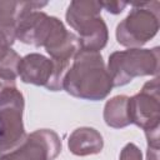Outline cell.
<instances>
[{
	"instance_id": "obj_1",
	"label": "cell",
	"mask_w": 160,
	"mask_h": 160,
	"mask_svg": "<svg viewBox=\"0 0 160 160\" xmlns=\"http://www.w3.org/2000/svg\"><path fill=\"white\" fill-rule=\"evenodd\" d=\"M112 88L102 55L80 49L64 78L62 90L78 99L99 101L104 100Z\"/></svg>"
},
{
	"instance_id": "obj_2",
	"label": "cell",
	"mask_w": 160,
	"mask_h": 160,
	"mask_svg": "<svg viewBox=\"0 0 160 160\" xmlns=\"http://www.w3.org/2000/svg\"><path fill=\"white\" fill-rule=\"evenodd\" d=\"M160 49H128L114 51L109 56L108 72L112 80V86H124L140 76L159 75Z\"/></svg>"
},
{
	"instance_id": "obj_3",
	"label": "cell",
	"mask_w": 160,
	"mask_h": 160,
	"mask_svg": "<svg viewBox=\"0 0 160 160\" xmlns=\"http://www.w3.org/2000/svg\"><path fill=\"white\" fill-rule=\"evenodd\" d=\"M128 16L116 26V40L120 45L135 49L141 48L159 31L160 2H134Z\"/></svg>"
},
{
	"instance_id": "obj_4",
	"label": "cell",
	"mask_w": 160,
	"mask_h": 160,
	"mask_svg": "<svg viewBox=\"0 0 160 160\" xmlns=\"http://www.w3.org/2000/svg\"><path fill=\"white\" fill-rule=\"evenodd\" d=\"M24 108L25 100L16 85L0 94V155L14 150L25 139Z\"/></svg>"
},
{
	"instance_id": "obj_5",
	"label": "cell",
	"mask_w": 160,
	"mask_h": 160,
	"mask_svg": "<svg viewBox=\"0 0 160 160\" xmlns=\"http://www.w3.org/2000/svg\"><path fill=\"white\" fill-rule=\"evenodd\" d=\"M70 68V62L54 60L39 52H31L21 58L19 64V76L25 84L42 86L50 91L62 90L64 78Z\"/></svg>"
},
{
	"instance_id": "obj_6",
	"label": "cell",
	"mask_w": 160,
	"mask_h": 160,
	"mask_svg": "<svg viewBox=\"0 0 160 160\" xmlns=\"http://www.w3.org/2000/svg\"><path fill=\"white\" fill-rule=\"evenodd\" d=\"M160 86L159 76L144 84L141 90L129 98L128 110L131 124L141 128L144 131H151L160 128Z\"/></svg>"
},
{
	"instance_id": "obj_7",
	"label": "cell",
	"mask_w": 160,
	"mask_h": 160,
	"mask_svg": "<svg viewBox=\"0 0 160 160\" xmlns=\"http://www.w3.org/2000/svg\"><path fill=\"white\" fill-rule=\"evenodd\" d=\"M61 151L60 136L50 129L26 134L14 150L0 155V160H54Z\"/></svg>"
},
{
	"instance_id": "obj_8",
	"label": "cell",
	"mask_w": 160,
	"mask_h": 160,
	"mask_svg": "<svg viewBox=\"0 0 160 160\" xmlns=\"http://www.w3.org/2000/svg\"><path fill=\"white\" fill-rule=\"evenodd\" d=\"M61 25L64 24L60 19L40 10H31L20 18L16 24L15 34L16 39L21 42L40 48L49 42Z\"/></svg>"
},
{
	"instance_id": "obj_9",
	"label": "cell",
	"mask_w": 160,
	"mask_h": 160,
	"mask_svg": "<svg viewBox=\"0 0 160 160\" xmlns=\"http://www.w3.org/2000/svg\"><path fill=\"white\" fill-rule=\"evenodd\" d=\"M68 148L70 152L76 156L95 155L101 152L104 148V139L96 129L81 126L70 134L68 139Z\"/></svg>"
},
{
	"instance_id": "obj_10",
	"label": "cell",
	"mask_w": 160,
	"mask_h": 160,
	"mask_svg": "<svg viewBox=\"0 0 160 160\" xmlns=\"http://www.w3.org/2000/svg\"><path fill=\"white\" fill-rule=\"evenodd\" d=\"M76 32L79 34L78 38L80 41V49L85 51L100 52V50L106 46L109 40V30L101 15L84 24L76 30Z\"/></svg>"
},
{
	"instance_id": "obj_11",
	"label": "cell",
	"mask_w": 160,
	"mask_h": 160,
	"mask_svg": "<svg viewBox=\"0 0 160 160\" xmlns=\"http://www.w3.org/2000/svg\"><path fill=\"white\" fill-rule=\"evenodd\" d=\"M101 5L99 1H90V0H74L68 6L65 18L66 22L70 25L71 29L75 31L80 29L84 24L90 21L91 19L100 16L101 14Z\"/></svg>"
},
{
	"instance_id": "obj_12",
	"label": "cell",
	"mask_w": 160,
	"mask_h": 160,
	"mask_svg": "<svg viewBox=\"0 0 160 160\" xmlns=\"http://www.w3.org/2000/svg\"><path fill=\"white\" fill-rule=\"evenodd\" d=\"M129 96L126 95H116L108 100L104 106V121L108 126L114 129H122L130 125L129 119Z\"/></svg>"
},
{
	"instance_id": "obj_13",
	"label": "cell",
	"mask_w": 160,
	"mask_h": 160,
	"mask_svg": "<svg viewBox=\"0 0 160 160\" xmlns=\"http://www.w3.org/2000/svg\"><path fill=\"white\" fill-rule=\"evenodd\" d=\"M46 1H0V24L15 26L20 18L31 10H40Z\"/></svg>"
},
{
	"instance_id": "obj_14",
	"label": "cell",
	"mask_w": 160,
	"mask_h": 160,
	"mask_svg": "<svg viewBox=\"0 0 160 160\" xmlns=\"http://www.w3.org/2000/svg\"><path fill=\"white\" fill-rule=\"evenodd\" d=\"M20 55L10 49V51L0 59V76L9 79V80H16L19 76V64H20Z\"/></svg>"
},
{
	"instance_id": "obj_15",
	"label": "cell",
	"mask_w": 160,
	"mask_h": 160,
	"mask_svg": "<svg viewBox=\"0 0 160 160\" xmlns=\"http://www.w3.org/2000/svg\"><path fill=\"white\" fill-rule=\"evenodd\" d=\"M15 26L1 25L0 24V59L4 58L11 49L12 44L15 42L16 34Z\"/></svg>"
},
{
	"instance_id": "obj_16",
	"label": "cell",
	"mask_w": 160,
	"mask_h": 160,
	"mask_svg": "<svg viewBox=\"0 0 160 160\" xmlns=\"http://www.w3.org/2000/svg\"><path fill=\"white\" fill-rule=\"evenodd\" d=\"M120 160H142V154L134 142H129L122 148Z\"/></svg>"
},
{
	"instance_id": "obj_17",
	"label": "cell",
	"mask_w": 160,
	"mask_h": 160,
	"mask_svg": "<svg viewBox=\"0 0 160 160\" xmlns=\"http://www.w3.org/2000/svg\"><path fill=\"white\" fill-rule=\"evenodd\" d=\"M99 2L102 9H105L108 12L114 14V15L122 12V10L128 5L126 2H122V1H99Z\"/></svg>"
},
{
	"instance_id": "obj_18",
	"label": "cell",
	"mask_w": 160,
	"mask_h": 160,
	"mask_svg": "<svg viewBox=\"0 0 160 160\" xmlns=\"http://www.w3.org/2000/svg\"><path fill=\"white\" fill-rule=\"evenodd\" d=\"M148 160H159V146L148 145Z\"/></svg>"
},
{
	"instance_id": "obj_19",
	"label": "cell",
	"mask_w": 160,
	"mask_h": 160,
	"mask_svg": "<svg viewBox=\"0 0 160 160\" xmlns=\"http://www.w3.org/2000/svg\"><path fill=\"white\" fill-rule=\"evenodd\" d=\"M14 85H16V80H9V79H5V78L0 76V94L4 90H6L8 88L14 86Z\"/></svg>"
}]
</instances>
